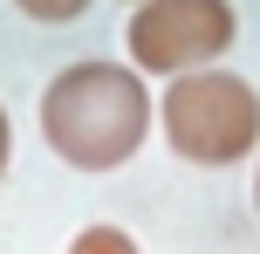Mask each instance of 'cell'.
I'll return each instance as SVG.
<instances>
[{"mask_svg":"<svg viewBox=\"0 0 260 254\" xmlns=\"http://www.w3.org/2000/svg\"><path fill=\"white\" fill-rule=\"evenodd\" d=\"M151 90L123 62H69L41 90V145L76 172H117L144 151Z\"/></svg>","mask_w":260,"mask_h":254,"instance_id":"6da1fadb","label":"cell"},{"mask_svg":"<svg viewBox=\"0 0 260 254\" xmlns=\"http://www.w3.org/2000/svg\"><path fill=\"white\" fill-rule=\"evenodd\" d=\"M157 124H165V145L185 165L219 172V165L253 158V145H260V90L247 76H226V69H192V76H171L165 103H157Z\"/></svg>","mask_w":260,"mask_h":254,"instance_id":"7a4b0ae2","label":"cell"},{"mask_svg":"<svg viewBox=\"0 0 260 254\" xmlns=\"http://www.w3.org/2000/svg\"><path fill=\"white\" fill-rule=\"evenodd\" d=\"M240 35L233 0H137L123 21V48L137 76H192L212 69Z\"/></svg>","mask_w":260,"mask_h":254,"instance_id":"3957f363","label":"cell"},{"mask_svg":"<svg viewBox=\"0 0 260 254\" xmlns=\"http://www.w3.org/2000/svg\"><path fill=\"white\" fill-rule=\"evenodd\" d=\"M69 254H137V241H130L123 227H110V220H96V227H82L76 241H69Z\"/></svg>","mask_w":260,"mask_h":254,"instance_id":"277c9868","label":"cell"},{"mask_svg":"<svg viewBox=\"0 0 260 254\" xmlns=\"http://www.w3.org/2000/svg\"><path fill=\"white\" fill-rule=\"evenodd\" d=\"M14 7L27 21H76V14H89V0H14Z\"/></svg>","mask_w":260,"mask_h":254,"instance_id":"5b68a950","label":"cell"},{"mask_svg":"<svg viewBox=\"0 0 260 254\" xmlns=\"http://www.w3.org/2000/svg\"><path fill=\"white\" fill-rule=\"evenodd\" d=\"M7 151H14V124H7V110H0V172H7Z\"/></svg>","mask_w":260,"mask_h":254,"instance_id":"8992f818","label":"cell"},{"mask_svg":"<svg viewBox=\"0 0 260 254\" xmlns=\"http://www.w3.org/2000/svg\"><path fill=\"white\" fill-rule=\"evenodd\" d=\"M253 213H260V172H253Z\"/></svg>","mask_w":260,"mask_h":254,"instance_id":"52a82bcc","label":"cell"},{"mask_svg":"<svg viewBox=\"0 0 260 254\" xmlns=\"http://www.w3.org/2000/svg\"><path fill=\"white\" fill-rule=\"evenodd\" d=\"M130 7H137V0H130Z\"/></svg>","mask_w":260,"mask_h":254,"instance_id":"ba28073f","label":"cell"}]
</instances>
